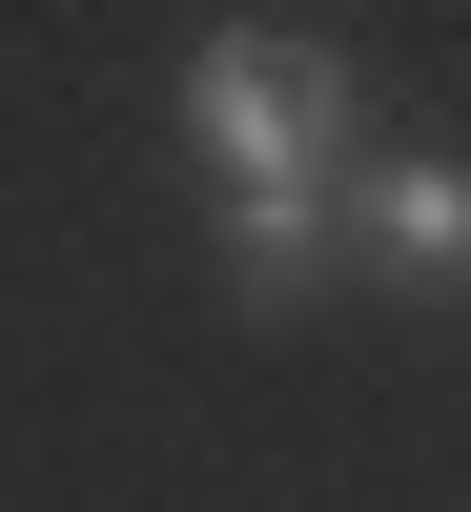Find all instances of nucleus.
<instances>
[{
    "mask_svg": "<svg viewBox=\"0 0 471 512\" xmlns=\"http://www.w3.org/2000/svg\"><path fill=\"white\" fill-rule=\"evenodd\" d=\"M185 144L226 164V267L287 308V287L349 246V164H369V144H349V62H328V41L226 21V41L185 62Z\"/></svg>",
    "mask_w": 471,
    "mask_h": 512,
    "instance_id": "f257e3e1",
    "label": "nucleus"
},
{
    "mask_svg": "<svg viewBox=\"0 0 471 512\" xmlns=\"http://www.w3.org/2000/svg\"><path fill=\"white\" fill-rule=\"evenodd\" d=\"M349 246H390L410 287H471V164H349Z\"/></svg>",
    "mask_w": 471,
    "mask_h": 512,
    "instance_id": "f03ea898",
    "label": "nucleus"
}]
</instances>
